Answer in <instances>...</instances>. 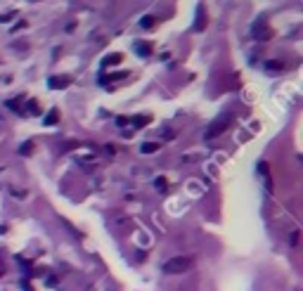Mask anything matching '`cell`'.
<instances>
[{"label": "cell", "mask_w": 303, "mask_h": 291, "mask_svg": "<svg viewBox=\"0 0 303 291\" xmlns=\"http://www.w3.org/2000/svg\"><path fill=\"white\" fill-rule=\"evenodd\" d=\"M190 265H192L190 258H171L163 265V270L166 272H185V270H190Z\"/></svg>", "instance_id": "obj_1"}, {"label": "cell", "mask_w": 303, "mask_h": 291, "mask_svg": "<svg viewBox=\"0 0 303 291\" xmlns=\"http://www.w3.org/2000/svg\"><path fill=\"white\" fill-rule=\"evenodd\" d=\"M227 126H230V121L227 119H220V121H216L211 128L206 130V138H216V135H220V133H225L227 130Z\"/></svg>", "instance_id": "obj_2"}, {"label": "cell", "mask_w": 303, "mask_h": 291, "mask_svg": "<svg viewBox=\"0 0 303 291\" xmlns=\"http://www.w3.org/2000/svg\"><path fill=\"white\" fill-rule=\"evenodd\" d=\"M69 86V78H52L50 81V88H64Z\"/></svg>", "instance_id": "obj_3"}, {"label": "cell", "mask_w": 303, "mask_h": 291, "mask_svg": "<svg viewBox=\"0 0 303 291\" xmlns=\"http://www.w3.org/2000/svg\"><path fill=\"white\" fill-rule=\"evenodd\" d=\"M147 123H150V116H135V121H133L135 128H142V126H147Z\"/></svg>", "instance_id": "obj_4"}, {"label": "cell", "mask_w": 303, "mask_h": 291, "mask_svg": "<svg viewBox=\"0 0 303 291\" xmlns=\"http://www.w3.org/2000/svg\"><path fill=\"white\" fill-rule=\"evenodd\" d=\"M121 59H123L121 54H109L107 59H104V64H107V66H111V64H119Z\"/></svg>", "instance_id": "obj_5"}, {"label": "cell", "mask_w": 303, "mask_h": 291, "mask_svg": "<svg viewBox=\"0 0 303 291\" xmlns=\"http://www.w3.org/2000/svg\"><path fill=\"white\" fill-rule=\"evenodd\" d=\"M159 149V145H154V142H147V145H142V151L145 154H150V151H156Z\"/></svg>", "instance_id": "obj_6"}, {"label": "cell", "mask_w": 303, "mask_h": 291, "mask_svg": "<svg viewBox=\"0 0 303 291\" xmlns=\"http://www.w3.org/2000/svg\"><path fill=\"white\" fill-rule=\"evenodd\" d=\"M54 121H57V111H50V114H48V119H45V123H48V126H52Z\"/></svg>", "instance_id": "obj_7"}, {"label": "cell", "mask_w": 303, "mask_h": 291, "mask_svg": "<svg viewBox=\"0 0 303 291\" xmlns=\"http://www.w3.org/2000/svg\"><path fill=\"white\" fill-rule=\"evenodd\" d=\"M31 151H33V142H26L22 147V154H31Z\"/></svg>", "instance_id": "obj_8"}, {"label": "cell", "mask_w": 303, "mask_h": 291, "mask_svg": "<svg viewBox=\"0 0 303 291\" xmlns=\"http://www.w3.org/2000/svg\"><path fill=\"white\" fill-rule=\"evenodd\" d=\"M142 26H145V29L154 26V19H152V17H145V19H142Z\"/></svg>", "instance_id": "obj_9"}, {"label": "cell", "mask_w": 303, "mask_h": 291, "mask_svg": "<svg viewBox=\"0 0 303 291\" xmlns=\"http://www.w3.org/2000/svg\"><path fill=\"white\" fill-rule=\"evenodd\" d=\"M156 187H159V190H163V187H166V180H163V178H159V180H156Z\"/></svg>", "instance_id": "obj_10"}]
</instances>
